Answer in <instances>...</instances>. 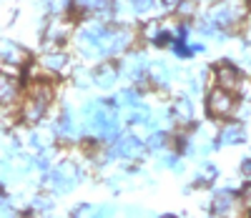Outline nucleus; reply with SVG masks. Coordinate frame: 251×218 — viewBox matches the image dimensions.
<instances>
[{"label":"nucleus","mask_w":251,"mask_h":218,"mask_svg":"<svg viewBox=\"0 0 251 218\" xmlns=\"http://www.w3.org/2000/svg\"><path fill=\"white\" fill-rule=\"evenodd\" d=\"M48 100H50V91L46 88V85H33L28 100L23 103V121L28 125L38 123L40 118H43V113H46Z\"/></svg>","instance_id":"f257e3e1"},{"label":"nucleus","mask_w":251,"mask_h":218,"mask_svg":"<svg viewBox=\"0 0 251 218\" xmlns=\"http://www.w3.org/2000/svg\"><path fill=\"white\" fill-rule=\"evenodd\" d=\"M128 43H131V33L128 30L106 28V33H103L100 40H98V53L100 55H116L123 48H128Z\"/></svg>","instance_id":"f03ea898"},{"label":"nucleus","mask_w":251,"mask_h":218,"mask_svg":"<svg viewBox=\"0 0 251 218\" xmlns=\"http://www.w3.org/2000/svg\"><path fill=\"white\" fill-rule=\"evenodd\" d=\"M208 113H211L214 118H224V116H228L234 111V96H231V91H226V88H219L216 91H211L208 93Z\"/></svg>","instance_id":"7ed1b4c3"},{"label":"nucleus","mask_w":251,"mask_h":218,"mask_svg":"<svg viewBox=\"0 0 251 218\" xmlns=\"http://www.w3.org/2000/svg\"><path fill=\"white\" fill-rule=\"evenodd\" d=\"M75 183H78V170H75L71 163H63V166H58V168L50 173V186H53V191H58V193L71 191Z\"/></svg>","instance_id":"20e7f679"},{"label":"nucleus","mask_w":251,"mask_h":218,"mask_svg":"<svg viewBox=\"0 0 251 218\" xmlns=\"http://www.w3.org/2000/svg\"><path fill=\"white\" fill-rule=\"evenodd\" d=\"M108 153L116 156V158H136V156L141 153V141L133 138V136H123V138H118V141L111 145Z\"/></svg>","instance_id":"39448f33"},{"label":"nucleus","mask_w":251,"mask_h":218,"mask_svg":"<svg viewBox=\"0 0 251 218\" xmlns=\"http://www.w3.org/2000/svg\"><path fill=\"white\" fill-rule=\"evenodd\" d=\"M241 15V10H236L234 5H216L211 10V15H208V20L216 25V28H228L236 23V18Z\"/></svg>","instance_id":"423d86ee"},{"label":"nucleus","mask_w":251,"mask_h":218,"mask_svg":"<svg viewBox=\"0 0 251 218\" xmlns=\"http://www.w3.org/2000/svg\"><path fill=\"white\" fill-rule=\"evenodd\" d=\"M216 83L221 85V88H226V91H236L239 88V71L234 68V65H228V63L219 65L216 68Z\"/></svg>","instance_id":"0eeeda50"},{"label":"nucleus","mask_w":251,"mask_h":218,"mask_svg":"<svg viewBox=\"0 0 251 218\" xmlns=\"http://www.w3.org/2000/svg\"><path fill=\"white\" fill-rule=\"evenodd\" d=\"M246 141V130L241 123H228L221 136H219V145H236V143H244Z\"/></svg>","instance_id":"6e6552de"},{"label":"nucleus","mask_w":251,"mask_h":218,"mask_svg":"<svg viewBox=\"0 0 251 218\" xmlns=\"http://www.w3.org/2000/svg\"><path fill=\"white\" fill-rule=\"evenodd\" d=\"M116 78H118V71H116V65H111V63L98 65L96 73H93V80L100 85V88H111V85L116 83Z\"/></svg>","instance_id":"1a4fd4ad"},{"label":"nucleus","mask_w":251,"mask_h":218,"mask_svg":"<svg viewBox=\"0 0 251 218\" xmlns=\"http://www.w3.org/2000/svg\"><path fill=\"white\" fill-rule=\"evenodd\" d=\"M3 60H5V65H23L25 60H28V53L23 50V48H18V46H13V43H5V48H3Z\"/></svg>","instance_id":"9d476101"},{"label":"nucleus","mask_w":251,"mask_h":218,"mask_svg":"<svg viewBox=\"0 0 251 218\" xmlns=\"http://www.w3.org/2000/svg\"><path fill=\"white\" fill-rule=\"evenodd\" d=\"M174 116H176V121H181V123H191V121H194V103L188 100V98H178V100L174 103Z\"/></svg>","instance_id":"9b49d317"},{"label":"nucleus","mask_w":251,"mask_h":218,"mask_svg":"<svg viewBox=\"0 0 251 218\" xmlns=\"http://www.w3.org/2000/svg\"><path fill=\"white\" fill-rule=\"evenodd\" d=\"M18 96V83L15 78H3V83H0V98H3V105H10Z\"/></svg>","instance_id":"f8f14e48"},{"label":"nucleus","mask_w":251,"mask_h":218,"mask_svg":"<svg viewBox=\"0 0 251 218\" xmlns=\"http://www.w3.org/2000/svg\"><path fill=\"white\" fill-rule=\"evenodd\" d=\"M234 203H236V201H234V195L228 193V191H221V193H216V198H214V213L224 216V213L231 211Z\"/></svg>","instance_id":"ddd939ff"},{"label":"nucleus","mask_w":251,"mask_h":218,"mask_svg":"<svg viewBox=\"0 0 251 218\" xmlns=\"http://www.w3.org/2000/svg\"><path fill=\"white\" fill-rule=\"evenodd\" d=\"M151 78H153V83H158V85H169V80H171V71L166 68V63H153L151 65Z\"/></svg>","instance_id":"4468645a"},{"label":"nucleus","mask_w":251,"mask_h":218,"mask_svg":"<svg viewBox=\"0 0 251 218\" xmlns=\"http://www.w3.org/2000/svg\"><path fill=\"white\" fill-rule=\"evenodd\" d=\"M40 65H43L46 71H63V65H66V55L50 53V55H46L43 60H40Z\"/></svg>","instance_id":"2eb2a0df"},{"label":"nucleus","mask_w":251,"mask_h":218,"mask_svg":"<svg viewBox=\"0 0 251 218\" xmlns=\"http://www.w3.org/2000/svg\"><path fill=\"white\" fill-rule=\"evenodd\" d=\"M216 178V166L211 163H201L196 170V183H211Z\"/></svg>","instance_id":"dca6fc26"},{"label":"nucleus","mask_w":251,"mask_h":218,"mask_svg":"<svg viewBox=\"0 0 251 218\" xmlns=\"http://www.w3.org/2000/svg\"><path fill=\"white\" fill-rule=\"evenodd\" d=\"M149 116H151V111L146 105H138L136 111H131V116H128V123H146L149 121Z\"/></svg>","instance_id":"f3484780"},{"label":"nucleus","mask_w":251,"mask_h":218,"mask_svg":"<svg viewBox=\"0 0 251 218\" xmlns=\"http://www.w3.org/2000/svg\"><path fill=\"white\" fill-rule=\"evenodd\" d=\"M75 5L83 10H100L108 5V0H75Z\"/></svg>","instance_id":"a211bd4d"},{"label":"nucleus","mask_w":251,"mask_h":218,"mask_svg":"<svg viewBox=\"0 0 251 218\" xmlns=\"http://www.w3.org/2000/svg\"><path fill=\"white\" fill-rule=\"evenodd\" d=\"M118 100H123L126 105H138V93L136 91H123L118 96Z\"/></svg>","instance_id":"6ab92c4d"},{"label":"nucleus","mask_w":251,"mask_h":218,"mask_svg":"<svg viewBox=\"0 0 251 218\" xmlns=\"http://www.w3.org/2000/svg\"><path fill=\"white\" fill-rule=\"evenodd\" d=\"M166 141H169V138H166V133H153L149 145H151L153 150H161V148H166Z\"/></svg>","instance_id":"aec40b11"},{"label":"nucleus","mask_w":251,"mask_h":218,"mask_svg":"<svg viewBox=\"0 0 251 218\" xmlns=\"http://www.w3.org/2000/svg\"><path fill=\"white\" fill-rule=\"evenodd\" d=\"M153 3H156V0H131V8H133L136 13H146Z\"/></svg>","instance_id":"412c9836"},{"label":"nucleus","mask_w":251,"mask_h":218,"mask_svg":"<svg viewBox=\"0 0 251 218\" xmlns=\"http://www.w3.org/2000/svg\"><path fill=\"white\" fill-rule=\"evenodd\" d=\"M239 203H241L244 208H251V186H246V188L241 191V195H239Z\"/></svg>","instance_id":"4be33fe9"},{"label":"nucleus","mask_w":251,"mask_h":218,"mask_svg":"<svg viewBox=\"0 0 251 218\" xmlns=\"http://www.w3.org/2000/svg\"><path fill=\"white\" fill-rule=\"evenodd\" d=\"M96 216V211L91 208V206H78V208H73V216Z\"/></svg>","instance_id":"5701e85b"},{"label":"nucleus","mask_w":251,"mask_h":218,"mask_svg":"<svg viewBox=\"0 0 251 218\" xmlns=\"http://www.w3.org/2000/svg\"><path fill=\"white\" fill-rule=\"evenodd\" d=\"M46 3H48L50 10H60L63 8V0H46Z\"/></svg>","instance_id":"b1692460"},{"label":"nucleus","mask_w":251,"mask_h":218,"mask_svg":"<svg viewBox=\"0 0 251 218\" xmlns=\"http://www.w3.org/2000/svg\"><path fill=\"white\" fill-rule=\"evenodd\" d=\"M241 63H244V68H246V71H251V50L241 58Z\"/></svg>","instance_id":"393cba45"},{"label":"nucleus","mask_w":251,"mask_h":218,"mask_svg":"<svg viewBox=\"0 0 251 218\" xmlns=\"http://www.w3.org/2000/svg\"><path fill=\"white\" fill-rule=\"evenodd\" d=\"M111 213H113V208H108V206H103V208L96 211V216H111Z\"/></svg>","instance_id":"a878e982"},{"label":"nucleus","mask_w":251,"mask_h":218,"mask_svg":"<svg viewBox=\"0 0 251 218\" xmlns=\"http://www.w3.org/2000/svg\"><path fill=\"white\" fill-rule=\"evenodd\" d=\"M241 170L246 173V176H251V158H246V161H244V166H241Z\"/></svg>","instance_id":"bb28decb"},{"label":"nucleus","mask_w":251,"mask_h":218,"mask_svg":"<svg viewBox=\"0 0 251 218\" xmlns=\"http://www.w3.org/2000/svg\"><path fill=\"white\" fill-rule=\"evenodd\" d=\"M163 3L169 5V8H174V5H178V3H181V0H163Z\"/></svg>","instance_id":"cd10ccee"}]
</instances>
